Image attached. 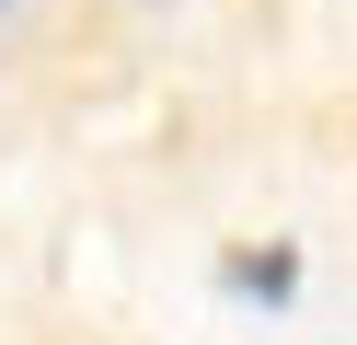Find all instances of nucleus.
I'll return each mask as SVG.
<instances>
[{
    "label": "nucleus",
    "mask_w": 357,
    "mask_h": 345,
    "mask_svg": "<svg viewBox=\"0 0 357 345\" xmlns=\"http://www.w3.org/2000/svg\"><path fill=\"white\" fill-rule=\"evenodd\" d=\"M219 288H242V299H288V288H300V253H288V242H242V253H219Z\"/></svg>",
    "instance_id": "f257e3e1"
}]
</instances>
